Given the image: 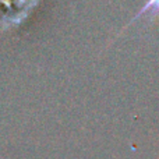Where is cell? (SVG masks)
<instances>
[{
    "label": "cell",
    "instance_id": "6da1fadb",
    "mask_svg": "<svg viewBox=\"0 0 159 159\" xmlns=\"http://www.w3.org/2000/svg\"><path fill=\"white\" fill-rule=\"evenodd\" d=\"M145 14H149V17H151V18H152V17H155V16H158V14H159V0H147V3L144 4V7L138 10V13L133 17L131 21H130L129 24H127L126 27L121 30V32H123V31L126 30L129 25H131L133 22L138 21V18H140V17H143V16H145Z\"/></svg>",
    "mask_w": 159,
    "mask_h": 159
}]
</instances>
